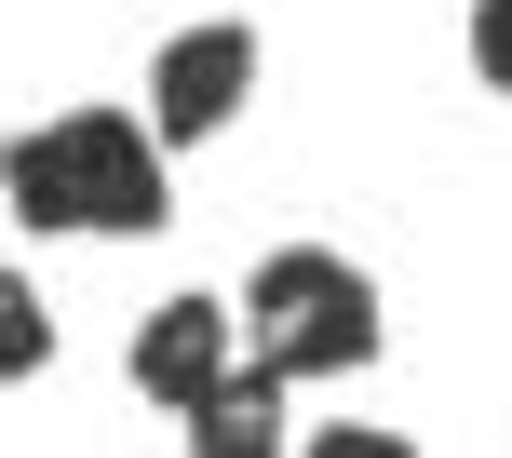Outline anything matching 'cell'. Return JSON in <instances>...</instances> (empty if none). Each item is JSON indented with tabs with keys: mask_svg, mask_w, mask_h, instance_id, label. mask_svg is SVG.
<instances>
[{
	"mask_svg": "<svg viewBox=\"0 0 512 458\" xmlns=\"http://www.w3.org/2000/svg\"><path fill=\"white\" fill-rule=\"evenodd\" d=\"M297 458H418V445H405V432H378V418H324Z\"/></svg>",
	"mask_w": 512,
	"mask_h": 458,
	"instance_id": "cell-8",
	"label": "cell"
},
{
	"mask_svg": "<svg viewBox=\"0 0 512 458\" xmlns=\"http://www.w3.org/2000/svg\"><path fill=\"white\" fill-rule=\"evenodd\" d=\"M256 95V27H176V41L149 54V135L162 149H203V135H230Z\"/></svg>",
	"mask_w": 512,
	"mask_h": 458,
	"instance_id": "cell-3",
	"label": "cell"
},
{
	"mask_svg": "<svg viewBox=\"0 0 512 458\" xmlns=\"http://www.w3.org/2000/svg\"><path fill=\"white\" fill-rule=\"evenodd\" d=\"M189 458H283V378L270 364H230L189 405Z\"/></svg>",
	"mask_w": 512,
	"mask_h": 458,
	"instance_id": "cell-5",
	"label": "cell"
},
{
	"mask_svg": "<svg viewBox=\"0 0 512 458\" xmlns=\"http://www.w3.org/2000/svg\"><path fill=\"white\" fill-rule=\"evenodd\" d=\"M122 364H135V391H149L162 418H189L216 378H230V297H162L149 324H135Z\"/></svg>",
	"mask_w": 512,
	"mask_h": 458,
	"instance_id": "cell-4",
	"label": "cell"
},
{
	"mask_svg": "<svg viewBox=\"0 0 512 458\" xmlns=\"http://www.w3.org/2000/svg\"><path fill=\"white\" fill-rule=\"evenodd\" d=\"M41 364H54V310H41V283H14V270H0V391H14V378H41Z\"/></svg>",
	"mask_w": 512,
	"mask_h": 458,
	"instance_id": "cell-6",
	"label": "cell"
},
{
	"mask_svg": "<svg viewBox=\"0 0 512 458\" xmlns=\"http://www.w3.org/2000/svg\"><path fill=\"white\" fill-rule=\"evenodd\" d=\"M243 324H256V364H270L283 391L297 378H364V364H378V283L337 243H283V256H256Z\"/></svg>",
	"mask_w": 512,
	"mask_h": 458,
	"instance_id": "cell-2",
	"label": "cell"
},
{
	"mask_svg": "<svg viewBox=\"0 0 512 458\" xmlns=\"http://www.w3.org/2000/svg\"><path fill=\"white\" fill-rule=\"evenodd\" d=\"M0 189H14L27 229H95V243H149L176 216L162 189V135L122 122V108H68L41 135H0Z\"/></svg>",
	"mask_w": 512,
	"mask_h": 458,
	"instance_id": "cell-1",
	"label": "cell"
},
{
	"mask_svg": "<svg viewBox=\"0 0 512 458\" xmlns=\"http://www.w3.org/2000/svg\"><path fill=\"white\" fill-rule=\"evenodd\" d=\"M472 81L512 95V0H472Z\"/></svg>",
	"mask_w": 512,
	"mask_h": 458,
	"instance_id": "cell-7",
	"label": "cell"
}]
</instances>
